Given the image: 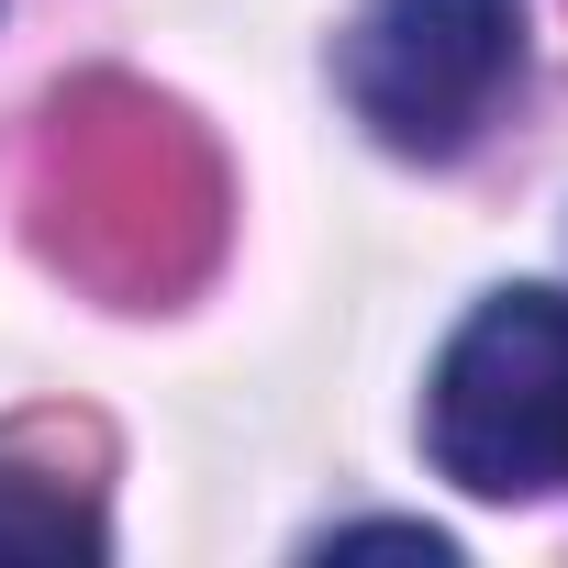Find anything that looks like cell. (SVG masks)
Wrapping results in <instances>:
<instances>
[{"mask_svg": "<svg viewBox=\"0 0 568 568\" xmlns=\"http://www.w3.org/2000/svg\"><path fill=\"white\" fill-rule=\"evenodd\" d=\"M424 446L479 501L568 490V291H490L446 335Z\"/></svg>", "mask_w": 568, "mask_h": 568, "instance_id": "6da1fadb", "label": "cell"}, {"mask_svg": "<svg viewBox=\"0 0 568 568\" xmlns=\"http://www.w3.org/2000/svg\"><path fill=\"white\" fill-rule=\"evenodd\" d=\"M324 557H424V568H435V557H457V546H446L435 524H346V535H324Z\"/></svg>", "mask_w": 568, "mask_h": 568, "instance_id": "277c9868", "label": "cell"}, {"mask_svg": "<svg viewBox=\"0 0 568 568\" xmlns=\"http://www.w3.org/2000/svg\"><path fill=\"white\" fill-rule=\"evenodd\" d=\"M0 557H101V513L68 490V479H45V468H23V457H0Z\"/></svg>", "mask_w": 568, "mask_h": 568, "instance_id": "3957f363", "label": "cell"}, {"mask_svg": "<svg viewBox=\"0 0 568 568\" xmlns=\"http://www.w3.org/2000/svg\"><path fill=\"white\" fill-rule=\"evenodd\" d=\"M513 57H524L513 0H368L335 68L379 145L457 156L490 123V101L513 90Z\"/></svg>", "mask_w": 568, "mask_h": 568, "instance_id": "7a4b0ae2", "label": "cell"}]
</instances>
